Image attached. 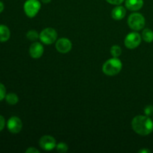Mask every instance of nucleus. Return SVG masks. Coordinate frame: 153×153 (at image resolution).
Wrapping results in <instances>:
<instances>
[{
	"mask_svg": "<svg viewBox=\"0 0 153 153\" xmlns=\"http://www.w3.org/2000/svg\"><path fill=\"white\" fill-rule=\"evenodd\" d=\"M5 100L9 105H16L18 102L19 98H18L16 94H13V93H10V94H7L5 96Z\"/></svg>",
	"mask_w": 153,
	"mask_h": 153,
	"instance_id": "obj_15",
	"label": "nucleus"
},
{
	"mask_svg": "<svg viewBox=\"0 0 153 153\" xmlns=\"http://www.w3.org/2000/svg\"><path fill=\"white\" fill-rule=\"evenodd\" d=\"M109 4H115V5H119V4H122L125 0H106Z\"/></svg>",
	"mask_w": 153,
	"mask_h": 153,
	"instance_id": "obj_21",
	"label": "nucleus"
},
{
	"mask_svg": "<svg viewBox=\"0 0 153 153\" xmlns=\"http://www.w3.org/2000/svg\"><path fill=\"white\" fill-rule=\"evenodd\" d=\"M43 52H44L43 46H42L41 43H38V42L32 43L29 48L30 55L31 56V58H35V59L40 58L43 55Z\"/></svg>",
	"mask_w": 153,
	"mask_h": 153,
	"instance_id": "obj_10",
	"label": "nucleus"
},
{
	"mask_svg": "<svg viewBox=\"0 0 153 153\" xmlns=\"http://www.w3.org/2000/svg\"><path fill=\"white\" fill-rule=\"evenodd\" d=\"M7 127L9 131L13 134H17L22 129V121L17 117H11L7 121Z\"/></svg>",
	"mask_w": 153,
	"mask_h": 153,
	"instance_id": "obj_8",
	"label": "nucleus"
},
{
	"mask_svg": "<svg viewBox=\"0 0 153 153\" xmlns=\"http://www.w3.org/2000/svg\"><path fill=\"white\" fill-rule=\"evenodd\" d=\"M138 152H139V153H150L151 151L149 150V149H141V150L139 151Z\"/></svg>",
	"mask_w": 153,
	"mask_h": 153,
	"instance_id": "obj_24",
	"label": "nucleus"
},
{
	"mask_svg": "<svg viewBox=\"0 0 153 153\" xmlns=\"http://www.w3.org/2000/svg\"><path fill=\"white\" fill-rule=\"evenodd\" d=\"M25 152L26 153H39L40 152H39V150H37V149H35V148L30 147V148H28L26 151H25Z\"/></svg>",
	"mask_w": 153,
	"mask_h": 153,
	"instance_id": "obj_23",
	"label": "nucleus"
},
{
	"mask_svg": "<svg viewBox=\"0 0 153 153\" xmlns=\"http://www.w3.org/2000/svg\"><path fill=\"white\" fill-rule=\"evenodd\" d=\"M6 96V89L5 87L3 84L0 83V101L4 100Z\"/></svg>",
	"mask_w": 153,
	"mask_h": 153,
	"instance_id": "obj_19",
	"label": "nucleus"
},
{
	"mask_svg": "<svg viewBox=\"0 0 153 153\" xmlns=\"http://www.w3.org/2000/svg\"><path fill=\"white\" fill-rule=\"evenodd\" d=\"M122 53V49L117 45H114L111 48V54L114 58H118Z\"/></svg>",
	"mask_w": 153,
	"mask_h": 153,
	"instance_id": "obj_16",
	"label": "nucleus"
},
{
	"mask_svg": "<svg viewBox=\"0 0 153 153\" xmlns=\"http://www.w3.org/2000/svg\"><path fill=\"white\" fill-rule=\"evenodd\" d=\"M55 47H56V49L58 52H61V53L65 54L71 50L72 43L69 39L63 37V38H60L57 41Z\"/></svg>",
	"mask_w": 153,
	"mask_h": 153,
	"instance_id": "obj_9",
	"label": "nucleus"
},
{
	"mask_svg": "<svg viewBox=\"0 0 153 153\" xmlns=\"http://www.w3.org/2000/svg\"><path fill=\"white\" fill-rule=\"evenodd\" d=\"M131 126L137 134L146 136L153 131V122L148 116L139 115L132 120Z\"/></svg>",
	"mask_w": 153,
	"mask_h": 153,
	"instance_id": "obj_1",
	"label": "nucleus"
},
{
	"mask_svg": "<svg viewBox=\"0 0 153 153\" xmlns=\"http://www.w3.org/2000/svg\"><path fill=\"white\" fill-rule=\"evenodd\" d=\"M41 1L43 3H44V4H48V3L50 2L51 0H41Z\"/></svg>",
	"mask_w": 153,
	"mask_h": 153,
	"instance_id": "obj_26",
	"label": "nucleus"
},
{
	"mask_svg": "<svg viewBox=\"0 0 153 153\" xmlns=\"http://www.w3.org/2000/svg\"><path fill=\"white\" fill-rule=\"evenodd\" d=\"M122 67V62L120 60L117 58H114L105 62L102 67V71L107 76H116L121 71Z\"/></svg>",
	"mask_w": 153,
	"mask_h": 153,
	"instance_id": "obj_2",
	"label": "nucleus"
},
{
	"mask_svg": "<svg viewBox=\"0 0 153 153\" xmlns=\"http://www.w3.org/2000/svg\"><path fill=\"white\" fill-rule=\"evenodd\" d=\"M144 113L146 116L149 117L153 114V106L152 105H148L145 108Z\"/></svg>",
	"mask_w": 153,
	"mask_h": 153,
	"instance_id": "obj_20",
	"label": "nucleus"
},
{
	"mask_svg": "<svg viewBox=\"0 0 153 153\" xmlns=\"http://www.w3.org/2000/svg\"><path fill=\"white\" fill-rule=\"evenodd\" d=\"M10 32L9 28L4 25H0V42H6L9 40Z\"/></svg>",
	"mask_w": 153,
	"mask_h": 153,
	"instance_id": "obj_13",
	"label": "nucleus"
},
{
	"mask_svg": "<svg viewBox=\"0 0 153 153\" xmlns=\"http://www.w3.org/2000/svg\"><path fill=\"white\" fill-rule=\"evenodd\" d=\"M26 37L31 41H35V40H37L39 38L40 34L37 33V31H34V30H31V31H28V33L26 34Z\"/></svg>",
	"mask_w": 153,
	"mask_h": 153,
	"instance_id": "obj_17",
	"label": "nucleus"
},
{
	"mask_svg": "<svg viewBox=\"0 0 153 153\" xmlns=\"http://www.w3.org/2000/svg\"><path fill=\"white\" fill-rule=\"evenodd\" d=\"M126 11L125 7L123 6H117L112 10L111 16L113 19L116 20H120L123 19L124 16H126Z\"/></svg>",
	"mask_w": 153,
	"mask_h": 153,
	"instance_id": "obj_12",
	"label": "nucleus"
},
{
	"mask_svg": "<svg viewBox=\"0 0 153 153\" xmlns=\"http://www.w3.org/2000/svg\"><path fill=\"white\" fill-rule=\"evenodd\" d=\"M39 144L44 150L50 151L56 147V140L52 136L44 135L40 139Z\"/></svg>",
	"mask_w": 153,
	"mask_h": 153,
	"instance_id": "obj_7",
	"label": "nucleus"
},
{
	"mask_svg": "<svg viewBox=\"0 0 153 153\" xmlns=\"http://www.w3.org/2000/svg\"><path fill=\"white\" fill-rule=\"evenodd\" d=\"M128 26L134 31L141 30L145 25V19L142 14L139 13H131L128 18Z\"/></svg>",
	"mask_w": 153,
	"mask_h": 153,
	"instance_id": "obj_3",
	"label": "nucleus"
},
{
	"mask_svg": "<svg viewBox=\"0 0 153 153\" xmlns=\"http://www.w3.org/2000/svg\"><path fill=\"white\" fill-rule=\"evenodd\" d=\"M140 42H141V37L137 32L129 33L124 40L125 46L128 49H131L137 48L140 44Z\"/></svg>",
	"mask_w": 153,
	"mask_h": 153,
	"instance_id": "obj_6",
	"label": "nucleus"
},
{
	"mask_svg": "<svg viewBox=\"0 0 153 153\" xmlns=\"http://www.w3.org/2000/svg\"><path fill=\"white\" fill-rule=\"evenodd\" d=\"M40 6L38 0H27L24 4V11L28 17L33 18L37 14Z\"/></svg>",
	"mask_w": 153,
	"mask_h": 153,
	"instance_id": "obj_4",
	"label": "nucleus"
},
{
	"mask_svg": "<svg viewBox=\"0 0 153 153\" xmlns=\"http://www.w3.org/2000/svg\"><path fill=\"white\" fill-rule=\"evenodd\" d=\"M142 38L146 43L153 41V31L149 28H145L142 32Z\"/></svg>",
	"mask_w": 153,
	"mask_h": 153,
	"instance_id": "obj_14",
	"label": "nucleus"
},
{
	"mask_svg": "<svg viewBox=\"0 0 153 153\" xmlns=\"http://www.w3.org/2000/svg\"><path fill=\"white\" fill-rule=\"evenodd\" d=\"M3 10H4V4H3L1 1H0V13H1Z\"/></svg>",
	"mask_w": 153,
	"mask_h": 153,
	"instance_id": "obj_25",
	"label": "nucleus"
},
{
	"mask_svg": "<svg viewBox=\"0 0 153 153\" xmlns=\"http://www.w3.org/2000/svg\"><path fill=\"white\" fill-rule=\"evenodd\" d=\"M56 149L58 152H67V150H68V146L64 143H59L56 146Z\"/></svg>",
	"mask_w": 153,
	"mask_h": 153,
	"instance_id": "obj_18",
	"label": "nucleus"
},
{
	"mask_svg": "<svg viewBox=\"0 0 153 153\" xmlns=\"http://www.w3.org/2000/svg\"><path fill=\"white\" fill-rule=\"evenodd\" d=\"M143 5V0H126V7L131 11L140 10Z\"/></svg>",
	"mask_w": 153,
	"mask_h": 153,
	"instance_id": "obj_11",
	"label": "nucleus"
},
{
	"mask_svg": "<svg viewBox=\"0 0 153 153\" xmlns=\"http://www.w3.org/2000/svg\"><path fill=\"white\" fill-rule=\"evenodd\" d=\"M4 125H5V120H4V118L1 115H0V131H2L3 128H4Z\"/></svg>",
	"mask_w": 153,
	"mask_h": 153,
	"instance_id": "obj_22",
	"label": "nucleus"
},
{
	"mask_svg": "<svg viewBox=\"0 0 153 153\" xmlns=\"http://www.w3.org/2000/svg\"><path fill=\"white\" fill-rule=\"evenodd\" d=\"M57 37L58 34L55 29L52 28H46L40 32L39 38L44 44L50 45L57 40Z\"/></svg>",
	"mask_w": 153,
	"mask_h": 153,
	"instance_id": "obj_5",
	"label": "nucleus"
}]
</instances>
